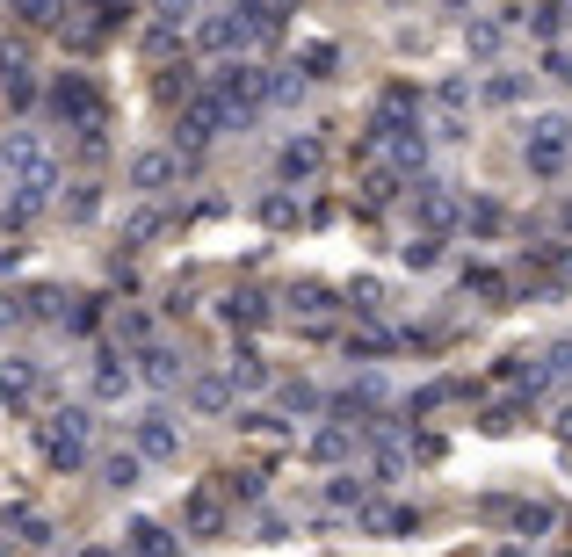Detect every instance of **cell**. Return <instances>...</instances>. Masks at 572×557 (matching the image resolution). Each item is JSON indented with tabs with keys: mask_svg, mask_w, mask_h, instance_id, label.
Listing matches in <instances>:
<instances>
[{
	"mask_svg": "<svg viewBox=\"0 0 572 557\" xmlns=\"http://www.w3.org/2000/svg\"><path fill=\"white\" fill-rule=\"evenodd\" d=\"M218 521H225V507H218V500L203 492V500L189 507V529H196V536H218Z\"/></svg>",
	"mask_w": 572,
	"mask_h": 557,
	"instance_id": "52a82bcc",
	"label": "cell"
},
{
	"mask_svg": "<svg viewBox=\"0 0 572 557\" xmlns=\"http://www.w3.org/2000/svg\"><path fill=\"white\" fill-rule=\"evenodd\" d=\"M471 51H478V58L500 51V22H471Z\"/></svg>",
	"mask_w": 572,
	"mask_h": 557,
	"instance_id": "30bf717a",
	"label": "cell"
},
{
	"mask_svg": "<svg viewBox=\"0 0 572 557\" xmlns=\"http://www.w3.org/2000/svg\"><path fill=\"white\" fill-rule=\"evenodd\" d=\"M457 218V196H449V181H428L420 189V225H449Z\"/></svg>",
	"mask_w": 572,
	"mask_h": 557,
	"instance_id": "277c9868",
	"label": "cell"
},
{
	"mask_svg": "<svg viewBox=\"0 0 572 557\" xmlns=\"http://www.w3.org/2000/svg\"><path fill=\"white\" fill-rule=\"evenodd\" d=\"M261 218H268V225H290L297 210H290V196H268V203H261Z\"/></svg>",
	"mask_w": 572,
	"mask_h": 557,
	"instance_id": "4fadbf2b",
	"label": "cell"
},
{
	"mask_svg": "<svg viewBox=\"0 0 572 557\" xmlns=\"http://www.w3.org/2000/svg\"><path fill=\"white\" fill-rule=\"evenodd\" d=\"M51 15H58V8H51V0H22V22H29V29H44Z\"/></svg>",
	"mask_w": 572,
	"mask_h": 557,
	"instance_id": "9a60e30c",
	"label": "cell"
},
{
	"mask_svg": "<svg viewBox=\"0 0 572 557\" xmlns=\"http://www.w3.org/2000/svg\"><path fill=\"white\" fill-rule=\"evenodd\" d=\"M131 550H138V557H174L182 543H174V536L160 529V521H138V529H131Z\"/></svg>",
	"mask_w": 572,
	"mask_h": 557,
	"instance_id": "5b68a950",
	"label": "cell"
},
{
	"mask_svg": "<svg viewBox=\"0 0 572 557\" xmlns=\"http://www.w3.org/2000/svg\"><path fill=\"white\" fill-rule=\"evenodd\" d=\"M565 22H572V0H565Z\"/></svg>",
	"mask_w": 572,
	"mask_h": 557,
	"instance_id": "7402d4cb",
	"label": "cell"
},
{
	"mask_svg": "<svg viewBox=\"0 0 572 557\" xmlns=\"http://www.w3.org/2000/svg\"><path fill=\"white\" fill-rule=\"evenodd\" d=\"M500 557H529V550H500Z\"/></svg>",
	"mask_w": 572,
	"mask_h": 557,
	"instance_id": "44dd1931",
	"label": "cell"
},
{
	"mask_svg": "<svg viewBox=\"0 0 572 557\" xmlns=\"http://www.w3.org/2000/svg\"><path fill=\"white\" fill-rule=\"evenodd\" d=\"M174 174H182L174 152H138V160H131V189H167Z\"/></svg>",
	"mask_w": 572,
	"mask_h": 557,
	"instance_id": "3957f363",
	"label": "cell"
},
{
	"mask_svg": "<svg viewBox=\"0 0 572 557\" xmlns=\"http://www.w3.org/2000/svg\"><path fill=\"white\" fill-rule=\"evenodd\" d=\"M189 8L196 0H160V22H189Z\"/></svg>",
	"mask_w": 572,
	"mask_h": 557,
	"instance_id": "e0dca14e",
	"label": "cell"
},
{
	"mask_svg": "<svg viewBox=\"0 0 572 557\" xmlns=\"http://www.w3.org/2000/svg\"><path fill=\"white\" fill-rule=\"evenodd\" d=\"M276 167H283L290 181H297V174H312V167H319V145H312V138H297V145H283V160H276Z\"/></svg>",
	"mask_w": 572,
	"mask_h": 557,
	"instance_id": "8992f818",
	"label": "cell"
},
{
	"mask_svg": "<svg viewBox=\"0 0 572 557\" xmlns=\"http://www.w3.org/2000/svg\"><path fill=\"white\" fill-rule=\"evenodd\" d=\"M319 456H326V463L348 456V427H326V435H319Z\"/></svg>",
	"mask_w": 572,
	"mask_h": 557,
	"instance_id": "7c38bea8",
	"label": "cell"
},
{
	"mask_svg": "<svg viewBox=\"0 0 572 557\" xmlns=\"http://www.w3.org/2000/svg\"><path fill=\"white\" fill-rule=\"evenodd\" d=\"M102 471H109V485H124V492H131V485H138V456H109Z\"/></svg>",
	"mask_w": 572,
	"mask_h": 557,
	"instance_id": "9c48e42d",
	"label": "cell"
},
{
	"mask_svg": "<svg viewBox=\"0 0 572 557\" xmlns=\"http://www.w3.org/2000/svg\"><path fill=\"white\" fill-rule=\"evenodd\" d=\"M544 66H551V73H558V80L572 87V51H544Z\"/></svg>",
	"mask_w": 572,
	"mask_h": 557,
	"instance_id": "2e32d148",
	"label": "cell"
},
{
	"mask_svg": "<svg viewBox=\"0 0 572 557\" xmlns=\"http://www.w3.org/2000/svg\"><path fill=\"white\" fill-rule=\"evenodd\" d=\"M486 95H493V102H522V80L500 73V80H486Z\"/></svg>",
	"mask_w": 572,
	"mask_h": 557,
	"instance_id": "8fae6325",
	"label": "cell"
},
{
	"mask_svg": "<svg viewBox=\"0 0 572 557\" xmlns=\"http://www.w3.org/2000/svg\"><path fill=\"white\" fill-rule=\"evenodd\" d=\"M145 377H153V384H174V377H182V362H174L167 348H145Z\"/></svg>",
	"mask_w": 572,
	"mask_h": 557,
	"instance_id": "ba28073f",
	"label": "cell"
},
{
	"mask_svg": "<svg viewBox=\"0 0 572 557\" xmlns=\"http://www.w3.org/2000/svg\"><path fill=\"white\" fill-rule=\"evenodd\" d=\"M442 8H471V0H442Z\"/></svg>",
	"mask_w": 572,
	"mask_h": 557,
	"instance_id": "ffe728a7",
	"label": "cell"
},
{
	"mask_svg": "<svg viewBox=\"0 0 572 557\" xmlns=\"http://www.w3.org/2000/svg\"><path fill=\"white\" fill-rule=\"evenodd\" d=\"M247 37H254V29L239 22V15H210V22L196 29V44H203V51H232V44H247Z\"/></svg>",
	"mask_w": 572,
	"mask_h": 557,
	"instance_id": "7a4b0ae2",
	"label": "cell"
},
{
	"mask_svg": "<svg viewBox=\"0 0 572 557\" xmlns=\"http://www.w3.org/2000/svg\"><path fill=\"white\" fill-rule=\"evenodd\" d=\"M558 225H565V232H572V196H565V203H558Z\"/></svg>",
	"mask_w": 572,
	"mask_h": 557,
	"instance_id": "ac0fdd59",
	"label": "cell"
},
{
	"mask_svg": "<svg viewBox=\"0 0 572 557\" xmlns=\"http://www.w3.org/2000/svg\"><path fill=\"white\" fill-rule=\"evenodd\" d=\"M406 268H435V239H413L406 246Z\"/></svg>",
	"mask_w": 572,
	"mask_h": 557,
	"instance_id": "5bb4252c",
	"label": "cell"
},
{
	"mask_svg": "<svg viewBox=\"0 0 572 557\" xmlns=\"http://www.w3.org/2000/svg\"><path fill=\"white\" fill-rule=\"evenodd\" d=\"M558 435H572V406H565V413H558Z\"/></svg>",
	"mask_w": 572,
	"mask_h": 557,
	"instance_id": "d6986e66",
	"label": "cell"
},
{
	"mask_svg": "<svg viewBox=\"0 0 572 557\" xmlns=\"http://www.w3.org/2000/svg\"><path fill=\"white\" fill-rule=\"evenodd\" d=\"M138 449L145 456H174V449H182V427H174L167 413H145L138 420Z\"/></svg>",
	"mask_w": 572,
	"mask_h": 557,
	"instance_id": "6da1fadb",
	"label": "cell"
}]
</instances>
